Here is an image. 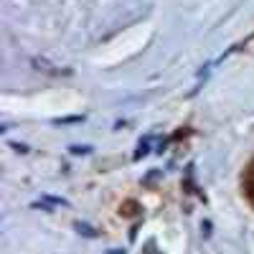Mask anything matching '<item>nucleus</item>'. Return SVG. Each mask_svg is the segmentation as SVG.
Segmentation results:
<instances>
[{"label":"nucleus","mask_w":254,"mask_h":254,"mask_svg":"<svg viewBox=\"0 0 254 254\" xmlns=\"http://www.w3.org/2000/svg\"><path fill=\"white\" fill-rule=\"evenodd\" d=\"M71 153H74V155H87V153H89V147H87V145H74V147H71Z\"/></svg>","instance_id":"obj_2"},{"label":"nucleus","mask_w":254,"mask_h":254,"mask_svg":"<svg viewBox=\"0 0 254 254\" xmlns=\"http://www.w3.org/2000/svg\"><path fill=\"white\" fill-rule=\"evenodd\" d=\"M201 229H203V234H211V224H208V221H203Z\"/></svg>","instance_id":"obj_3"},{"label":"nucleus","mask_w":254,"mask_h":254,"mask_svg":"<svg viewBox=\"0 0 254 254\" xmlns=\"http://www.w3.org/2000/svg\"><path fill=\"white\" fill-rule=\"evenodd\" d=\"M76 229H79V234H84V237H89V239H94V237H99L97 231L92 229V226H87V224H76Z\"/></svg>","instance_id":"obj_1"}]
</instances>
